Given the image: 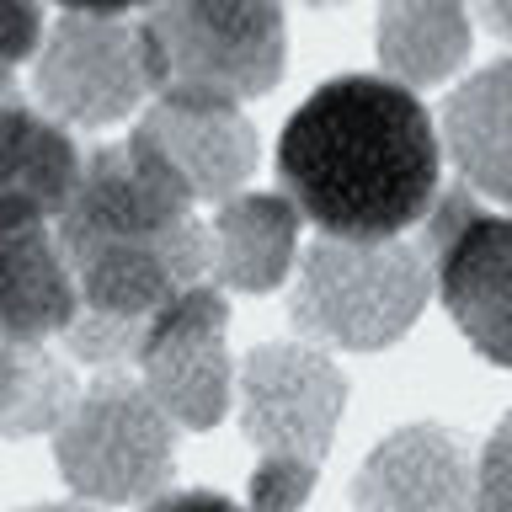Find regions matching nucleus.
Masks as SVG:
<instances>
[{"mask_svg":"<svg viewBox=\"0 0 512 512\" xmlns=\"http://www.w3.org/2000/svg\"><path fill=\"white\" fill-rule=\"evenodd\" d=\"M192 187L176 176V166L155 150L150 139L128 134L118 144H102L86 160L70 208L59 214L54 235L64 251L80 246H144V240H171L187 224H198L192 214Z\"/></svg>","mask_w":512,"mask_h":512,"instance_id":"6","label":"nucleus"},{"mask_svg":"<svg viewBox=\"0 0 512 512\" xmlns=\"http://www.w3.org/2000/svg\"><path fill=\"white\" fill-rule=\"evenodd\" d=\"M139 32L160 96L246 102L283 75V0H155Z\"/></svg>","mask_w":512,"mask_h":512,"instance_id":"3","label":"nucleus"},{"mask_svg":"<svg viewBox=\"0 0 512 512\" xmlns=\"http://www.w3.org/2000/svg\"><path fill=\"white\" fill-rule=\"evenodd\" d=\"M224 326H230V299H224L219 283L187 288L150 320V336H144L139 352V379L171 411L176 427L203 432L230 406L235 368L230 347H224Z\"/></svg>","mask_w":512,"mask_h":512,"instance_id":"9","label":"nucleus"},{"mask_svg":"<svg viewBox=\"0 0 512 512\" xmlns=\"http://www.w3.org/2000/svg\"><path fill=\"white\" fill-rule=\"evenodd\" d=\"M70 16H134V11H150L155 0H54Z\"/></svg>","mask_w":512,"mask_h":512,"instance_id":"23","label":"nucleus"},{"mask_svg":"<svg viewBox=\"0 0 512 512\" xmlns=\"http://www.w3.org/2000/svg\"><path fill=\"white\" fill-rule=\"evenodd\" d=\"M43 43L38 0H11V32H6V64H22L32 48Z\"/></svg>","mask_w":512,"mask_h":512,"instance_id":"21","label":"nucleus"},{"mask_svg":"<svg viewBox=\"0 0 512 512\" xmlns=\"http://www.w3.org/2000/svg\"><path fill=\"white\" fill-rule=\"evenodd\" d=\"M304 6H342V0H304Z\"/></svg>","mask_w":512,"mask_h":512,"instance_id":"26","label":"nucleus"},{"mask_svg":"<svg viewBox=\"0 0 512 512\" xmlns=\"http://www.w3.org/2000/svg\"><path fill=\"white\" fill-rule=\"evenodd\" d=\"M54 459L86 502H155L176 470V422L139 374H102L54 427Z\"/></svg>","mask_w":512,"mask_h":512,"instance_id":"4","label":"nucleus"},{"mask_svg":"<svg viewBox=\"0 0 512 512\" xmlns=\"http://www.w3.org/2000/svg\"><path fill=\"white\" fill-rule=\"evenodd\" d=\"M470 54L464 0H384L379 6V64L400 86H438Z\"/></svg>","mask_w":512,"mask_h":512,"instance_id":"16","label":"nucleus"},{"mask_svg":"<svg viewBox=\"0 0 512 512\" xmlns=\"http://www.w3.org/2000/svg\"><path fill=\"white\" fill-rule=\"evenodd\" d=\"M144 512H240L230 496H219V491H166V496H155Z\"/></svg>","mask_w":512,"mask_h":512,"instance_id":"22","label":"nucleus"},{"mask_svg":"<svg viewBox=\"0 0 512 512\" xmlns=\"http://www.w3.org/2000/svg\"><path fill=\"white\" fill-rule=\"evenodd\" d=\"M155 86L144 32L123 16H64L38 59V96L64 123H118Z\"/></svg>","mask_w":512,"mask_h":512,"instance_id":"8","label":"nucleus"},{"mask_svg":"<svg viewBox=\"0 0 512 512\" xmlns=\"http://www.w3.org/2000/svg\"><path fill=\"white\" fill-rule=\"evenodd\" d=\"M32 512H91V507H64V502H54V507H32Z\"/></svg>","mask_w":512,"mask_h":512,"instance_id":"25","label":"nucleus"},{"mask_svg":"<svg viewBox=\"0 0 512 512\" xmlns=\"http://www.w3.org/2000/svg\"><path fill=\"white\" fill-rule=\"evenodd\" d=\"M320 464L310 459H262L251 475V512H299L315 491Z\"/></svg>","mask_w":512,"mask_h":512,"instance_id":"19","label":"nucleus"},{"mask_svg":"<svg viewBox=\"0 0 512 512\" xmlns=\"http://www.w3.org/2000/svg\"><path fill=\"white\" fill-rule=\"evenodd\" d=\"M443 144L422 96L390 75L326 80L278 139V182L320 235L395 240L438 208Z\"/></svg>","mask_w":512,"mask_h":512,"instance_id":"1","label":"nucleus"},{"mask_svg":"<svg viewBox=\"0 0 512 512\" xmlns=\"http://www.w3.org/2000/svg\"><path fill=\"white\" fill-rule=\"evenodd\" d=\"M432 288H438V272H432L422 240L320 235L299 262L294 326L310 342L374 352L400 342L416 326Z\"/></svg>","mask_w":512,"mask_h":512,"instance_id":"2","label":"nucleus"},{"mask_svg":"<svg viewBox=\"0 0 512 512\" xmlns=\"http://www.w3.org/2000/svg\"><path fill=\"white\" fill-rule=\"evenodd\" d=\"M443 144L464 187L512 208V59L480 70L443 102Z\"/></svg>","mask_w":512,"mask_h":512,"instance_id":"15","label":"nucleus"},{"mask_svg":"<svg viewBox=\"0 0 512 512\" xmlns=\"http://www.w3.org/2000/svg\"><path fill=\"white\" fill-rule=\"evenodd\" d=\"M480 459L448 427H400L363 459L352 512H475Z\"/></svg>","mask_w":512,"mask_h":512,"instance_id":"10","label":"nucleus"},{"mask_svg":"<svg viewBox=\"0 0 512 512\" xmlns=\"http://www.w3.org/2000/svg\"><path fill=\"white\" fill-rule=\"evenodd\" d=\"M86 155L54 118L22 107L16 86H6L0 107V214L6 219H59L70 208Z\"/></svg>","mask_w":512,"mask_h":512,"instance_id":"12","label":"nucleus"},{"mask_svg":"<svg viewBox=\"0 0 512 512\" xmlns=\"http://www.w3.org/2000/svg\"><path fill=\"white\" fill-rule=\"evenodd\" d=\"M139 134L176 166L198 203H230L256 171V128L240 118L235 102H203V96H160L144 112Z\"/></svg>","mask_w":512,"mask_h":512,"instance_id":"11","label":"nucleus"},{"mask_svg":"<svg viewBox=\"0 0 512 512\" xmlns=\"http://www.w3.org/2000/svg\"><path fill=\"white\" fill-rule=\"evenodd\" d=\"M416 240L438 272V299L480 358L512 368V214H486L470 187L443 192Z\"/></svg>","mask_w":512,"mask_h":512,"instance_id":"5","label":"nucleus"},{"mask_svg":"<svg viewBox=\"0 0 512 512\" xmlns=\"http://www.w3.org/2000/svg\"><path fill=\"white\" fill-rule=\"evenodd\" d=\"M475 512H512V411L502 427L480 448V475H475Z\"/></svg>","mask_w":512,"mask_h":512,"instance_id":"20","label":"nucleus"},{"mask_svg":"<svg viewBox=\"0 0 512 512\" xmlns=\"http://www.w3.org/2000/svg\"><path fill=\"white\" fill-rule=\"evenodd\" d=\"M299 203L288 192H240L219 203L208 224L214 246V283L240 288V294H267L288 278L299 251Z\"/></svg>","mask_w":512,"mask_h":512,"instance_id":"14","label":"nucleus"},{"mask_svg":"<svg viewBox=\"0 0 512 512\" xmlns=\"http://www.w3.org/2000/svg\"><path fill=\"white\" fill-rule=\"evenodd\" d=\"M475 16L486 22L502 43H512V0H475Z\"/></svg>","mask_w":512,"mask_h":512,"instance_id":"24","label":"nucleus"},{"mask_svg":"<svg viewBox=\"0 0 512 512\" xmlns=\"http://www.w3.org/2000/svg\"><path fill=\"white\" fill-rule=\"evenodd\" d=\"M6 342L64 336L86 310L75 267L43 219H6Z\"/></svg>","mask_w":512,"mask_h":512,"instance_id":"13","label":"nucleus"},{"mask_svg":"<svg viewBox=\"0 0 512 512\" xmlns=\"http://www.w3.org/2000/svg\"><path fill=\"white\" fill-rule=\"evenodd\" d=\"M155 315H102V310H80V320L64 331L75 358H86L102 374H118V368H139L144 336H150Z\"/></svg>","mask_w":512,"mask_h":512,"instance_id":"18","label":"nucleus"},{"mask_svg":"<svg viewBox=\"0 0 512 512\" xmlns=\"http://www.w3.org/2000/svg\"><path fill=\"white\" fill-rule=\"evenodd\" d=\"M240 427L262 459H310L320 464L347 406V379L326 352L304 342L256 347L240 363Z\"/></svg>","mask_w":512,"mask_h":512,"instance_id":"7","label":"nucleus"},{"mask_svg":"<svg viewBox=\"0 0 512 512\" xmlns=\"http://www.w3.org/2000/svg\"><path fill=\"white\" fill-rule=\"evenodd\" d=\"M75 379L59 358H48L43 342H6V432L27 438V432L59 427L75 411Z\"/></svg>","mask_w":512,"mask_h":512,"instance_id":"17","label":"nucleus"}]
</instances>
